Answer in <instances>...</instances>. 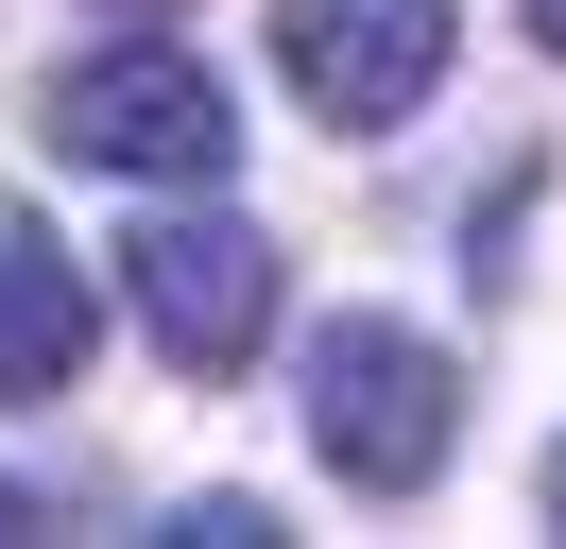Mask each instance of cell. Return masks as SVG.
<instances>
[{"mask_svg": "<svg viewBox=\"0 0 566 549\" xmlns=\"http://www.w3.org/2000/svg\"><path fill=\"white\" fill-rule=\"evenodd\" d=\"M310 446L360 480V498L447 480V446H463V361H447L429 327H395V309H344V327L310 343Z\"/></svg>", "mask_w": 566, "mask_h": 549, "instance_id": "cell-1", "label": "cell"}, {"mask_svg": "<svg viewBox=\"0 0 566 549\" xmlns=\"http://www.w3.org/2000/svg\"><path fill=\"white\" fill-rule=\"evenodd\" d=\"M52 137H70L86 172H138V189H223V155H241V103H223L207 52H86L70 86H52Z\"/></svg>", "mask_w": 566, "mask_h": 549, "instance_id": "cell-2", "label": "cell"}, {"mask_svg": "<svg viewBox=\"0 0 566 549\" xmlns=\"http://www.w3.org/2000/svg\"><path fill=\"white\" fill-rule=\"evenodd\" d=\"M447 52H463L447 0H275V69H292V86H310L344 137L412 121V103L447 86Z\"/></svg>", "mask_w": 566, "mask_h": 549, "instance_id": "cell-3", "label": "cell"}, {"mask_svg": "<svg viewBox=\"0 0 566 549\" xmlns=\"http://www.w3.org/2000/svg\"><path fill=\"white\" fill-rule=\"evenodd\" d=\"M120 292H138V327L172 343L189 377L258 361V327H275V240L258 224H138L120 240Z\"/></svg>", "mask_w": 566, "mask_h": 549, "instance_id": "cell-4", "label": "cell"}, {"mask_svg": "<svg viewBox=\"0 0 566 549\" xmlns=\"http://www.w3.org/2000/svg\"><path fill=\"white\" fill-rule=\"evenodd\" d=\"M86 343H104V309H86V258L35 224V206L0 189V412H52L86 377Z\"/></svg>", "mask_w": 566, "mask_h": 549, "instance_id": "cell-5", "label": "cell"}, {"mask_svg": "<svg viewBox=\"0 0 566 549\" xmlns=\"http://www.w3.org/2000/svg\"><path fill=\"white\" fill-rule=\"evenodd\" d=\"M0 532H35V498H18V480H0Z\"/></svg>", "mask_w": 566, "mask_h": 549, "instance_id": "cell-6", "label": "cell"}, {"mask_svg": "<svg viewBox=\"0 0 566 549\" xmlns=\"http://www.w3.org/2000/svg\"><path fill=\"white\" fill-rule=\"evenodd\" d=\"M532 34H549V52H566V0H532Z\"/></svg>", "mask_w": 566, "mask_h": 549, "instance_id": "cell-7", "label": "cell"}, {"mask_svg": "<svg viewBox=\"0 0 566 549\" xmlns=\"http://www.w3.org/2000/svg\"><path fill=\"white\" fill-rule=\"evenodd\" d=\"M549 515H566V446H549Z\"/></svg>", "mask_w": 566, "mask_h": 549, "instance_id": "cell-8", "label": "cell"}]
</instances>
